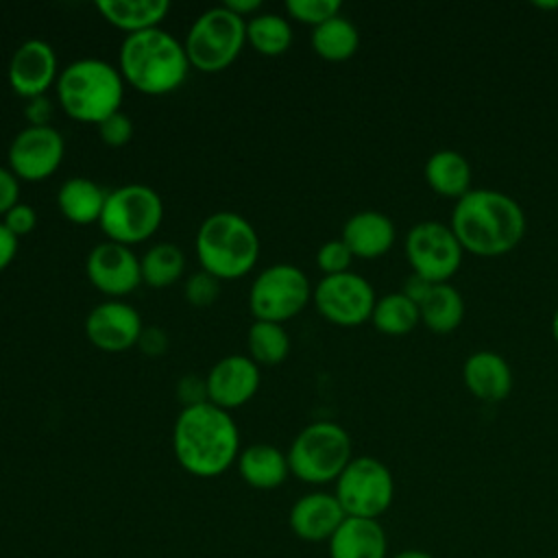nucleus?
<instances>
[{"label":"nucleus","mask_w":558,"mask_h":558,"mask_svg":"<svg viewBox=\"0 0 558 558\" xmlns=\"http://www.w3.org/2000/svg\"><path fill=\"white\" fill-rule=\"evenodd\" d=\"M172 451L194 477H218L240 456V432L231 414L209 401L181 408L172 427Z\"/></svg>","instance_id":"obj_1"},{"label":"nucleus","mask_w":558,"mask_h":558,"mask_svg":"<svg viewBox=\"0 0 558 558\" xmlns=\"http://www.w3.org/2000/svg\"><path fill=\"white\" fill-rule=\"evenodd\" d=\"M312 48L325 61H347L360 48V31L357 26L342 15H336L320 26L312 28Z\"/></svg>","instance_id":"obj_27"},{"label":"nucleus","mask_w":558,"mask_h":558,"mask_svg":"<svg viewBox=\"0 0 558 558\" xmlns=\"http://www.w3.org/2000/svg\"><path fill=\"white\" fill-rule=\"evenodd\" d=\"M333 495L347 517L377 519L392 504L395 480L381 460L373 456H357L351 458L336 480Z\"/></svg>","instance_id":"obj_10"},{"label":"nucleus","mask_w":558,"mask_h":558,"mask_svg":"<svg viewBox=\"0 0 558 558\" xmlns=\"http://www.w3.org/2000/svg\"><path fill=\"white\" fill-rule=\"evenodd\" d=\"M423 174H425L429 190L445 198L460 201L466 192L473 190L471 187V177H473L471 163L462 153H458L453 148H440V150L432 153L425 161Z\"/></svg>","instance_id":"obj_23"},{"label":"nucleus","mask_w":558,"mask_h":558,"mask_svg":"<svg viewBox=\"0 0 558 558\" xmlns=\"http://www.w3.org/2000/svg\"><path fill=\"white\" fill-rule=\"evenodd\" d=\"M225 7L240 17H246V15L255 13L257 9H262V0H227Z\"/></svg>","instance_id":"obj_43"},{"label":"nucleus","mask_w":558,"mask_h":558,"mask_svg":"<svg viewBox=\"0 0 558 558\" xmlns=\"http://www.w3.org/2000/svg\"><path fill=\"white\" fill-rule=\"evenodd\" d=\"M449 227L462 251L499 257L521 244L527 220L523 207L506 192L477 187L456 201Z\"/></svg>","instance_id":"obj_2"},{"label":"nucleus","mask_w":558,"mask_h":558,"mask_svg":"<svg viewBox=\"0 0 558 558\" xmlns=\"http://www.w3.org/2000/svg\"><path fill=\"white\" fill-rule=\"evenodd\" d=\"M183 268H185V255L172 242L153 244L140 257L142 281L148 283L150 288H168L177 283L183 275Z\"/></svg>","instance_id":"obj_29"},{"label":"nucleus","mask_w":558,"mask_h":558,"mask_svg":"<svg viewBox=\"0 0 558 558\" xmlns=\"http://www.w3.org/2000/svg\"><path fill=\"white\" fill-rule=\"evenodd\" d=\"M432 288H434L432 281H427L425 277H421V275H416V272L410 270V275L405 277V281H403V286H401V292H403L412 303L421 305V303L425 301V296L429 294Z\"/></svg>","instance_id":"obj_41"},{"label":"nucleus","mask_w":558,"mask_h":558,"mask_svg":"<svg viewBox=\"0 0 558 558\" xmlns=\"http://www.w3.org/2000/svg\"><path fill=\"white\" fill-rule=\"evenodd\" d=\"M340 0H286V11L292 20L310 24L312 28L340 15Z\"/></svg>","instance_id":"obj_32"},{"label":"nucleus","mask_w":558,"mask_h":558,"mask_svg":"<svg viewBox=\"0 0 558 558\" xmlns=\"http://www.w3.org/2000/svg\"><path fill=\"white\" fill-rule=\"evenodd\" d=\"M549 329H551V338H554V340H556V344H558V307H556V310H554V314H551Z\"/></svg>","instance_id":"obj_45"},{"label":"nucleus","mask_w":558,"mask_h":558,"mask_svg":"<svg viewBox=\"0 0 558 558\" xmlns=\"http://www.w3.org/2000/svg\"><path fill=\"white\" fill-rule=\"evenodd\" d=\"M405 257L412 272L432 283H447L462 264V246L449 225L421 220L405 233Z\"/></svg>","instance_id":"obj_11"},{"label":"nucleus","mask_w":558,"mask_h":558,"mask_svg":"<svg viewBox=\"0 0 558 558\" xmlns=\"http://www.w3.org/2000/svg\"><path fill=\"white\" fill-rule=\"evenodd\" d=\"M340 240L349 246L353 257L375 259L392 248L397 229L384 211L360 209L344 220Z\"/></svg>","instance_id":"obj_20"},{"label":"nucleus","mask_w":558,"mask_h":558,"mask_svg":"<svg viewBox=\"0 0 558 558\" xmlns=\"http://www.w3.org/2000/svg\"><path fill=\"white\" fill-rule=\"evenodd\" d=\"M7 78L13 92L26 100L46 96L48 87H52L59 78L54 48L39 37L22 41L9 59Z\"/></svg>","instance_id":"obj_16"},{"label":"nucleus","mask_w":558,"mask_h":558,"mask_svg":"<svg viewBox=\"0 0 558 558\" xmlns=\"http://www.w3.org/2000/svg\"><path fill=\"white\" fill-rule=\"evenodd\" d=\"M388 541L377 519L347 517L329 538V558H386Z\"/></svg>","instance_id":"obj_21"},{"label":"nucleus","mask_w":558,"mask_h":558,"mask_svg":"<svg viewBox=\"0 0 558 558\" xmlns=\"http://www.w3.org/2000/svg\"><path fill=\"white\" fill-rule=\"evenodd\" d=\"M52 113H54V107L48 96L28 98L24 105V118L28 126H48L52 120Z\"/></svg>","instance_id":"obj_38"},{"label":"nucleus","mask_w":558,"mask_h":558,"mask_svg":"<svg viewBox=\"0 0 558 558\" xmlns=\"http://www.w3.org/2000/svg\"><path fill=\"white\" fill-rule=\"evenodd\" d=\"M89 283L107 296L131 294L142 283L140 257L126 244L105 240L96 244L85 259Z\"/></svg>","instance_id":"obj_14"},{"label":"nucleus","mask_w":558,"mask_h":558,"mask_svg":"<svg viewBox=\"0 0 558 558\" xmlns=\"http://www.w3.org/2000/svg\"><path fill=\"white\" fill-rule=\"evenodd\" d=\"M318 314L340 327H355L371 320L375 307V290L360 272L347 270L340 275H325L312 292Z\"/></svg>","instance_id":"obj_12"},{"label":"nucleus","mask_w":558,"mask_h":558,"mask_svg":"<svg viewBox=\"0 0 558 558\" xmlns=\"http://www.w3.org/2000/svg\"><path fill=\"white\" fill-rule=\"evenodd\" d=\"M512 368L504 355L480 349L466 355L462 364L464 388L484 403H499L512 392Z\"/></svg>","instance_id":"obj_19"},{"label":"nucleus","mask_w":558,"mask_h":558,"mask_svg":"<svg viewBox=\"0 0 558 558\" xmlns=\"http://www.w3.org/2000/svg\"><path fill=\"white\" fill-rule=\"evenodd\" d=\"M65 155L63 135L52 126H24L9 146V170L22 181H44L57 172Z\"/></svg>","instance_id":"obj_13"},{"label":"nucleus","mask_w":558,"mask_h":558,"mask_svg":"<svg viewBox=\"0 0 558 558\" xmlns=\"http://www.w3.org/2000/svg\"><path fill=\"white\" fill-rule=\"evenodd\" d=\"M15 203H20V179L4 166H0V216H4Z\"/></svg>","instance_id":"obj_39"},{"label":"nucleus","mask_w":558,"mask_h":558,"mask_svg":"<svg viewBox=\"0 0 558 558\" xmlns=\"http://www.w3.org/2000/svg\"><path fill=\"white\" fill-rule=\"evenodd\" d=\"M371 323L384 336H408L421 323V312L401 290L388 292L375 301Z\"/></svg>","instance_id":"obj_28"},{"label":"nucleus","mask_w":558,"mask_h":558,"mask_svg":"<svg viewBox=\"0 0 558 558\" xmlns=\"http://www.w3.org/2000/svg\"><path fill=\"white\" fill-rule=\"evenodd\" d=\"M246 41L264 57H279L292 46V26L279 13H259L246 22Z\"/></svg>","instance_id":"obj_30"},{"label":"nucleus","mask_w":558,"mask_h":558,"mask_svg":"<svg viewBox=\"0 0 558 558\" xmlns=\"http://www.w3.org/2000/svg\"><path fill=\"white\" fill-rule=\"evenodd\" d=\"M177 395H179L183 408L207 401V386H205V379H201V377H196V375H185V377H181L179 384H177Z\"/></svg>","instance_id":"obj_37"},{"label":"nucleus","mask_w":558,"mask_h":558,"mask_svg":"<svg viewBox=\"0 0 558 558\" xmlns=\"http://www.w3.org/2000/svg\"><path fill=\"white\" fill-rule=\"evenodd\" d=\"M248 357L259 366H275L286 360L290 351V338L283 325L268 320H253L246 333Z\"/></svg>","instance_id":"obj_31"},{"label":"nucleus","mask_w":558,"mask_h":558,"mask_svg":"<svg viewBox=\"0 0 558 558\" xmlns=\"http://www.w3.org/2000/svg\"><path fill=\"white\" fill-rule=\"evenodd\" d=\"M161 220V196L150 185L126 183L107 192L98 225L107 240L131 246L148 240L159 229Z\"/></svg>","instance_id":"obj_8"},{"label":"nucleus","mask_w":558,"mask_h":558,"mask_svg":"<svg viewBox=\"0 0 558 558\" xmlns=\"http://www.w3.org/2000/svg\"><path fill=\"white\" fill-rule=\"evenodd\" d=\"M183 294H185L187 303H192L196 307H207L220 294V279H216L207 270H198L187 277V281L183 286Z\"/></svg>","instance_id":"obj_34"},{"label":"nucleus","mask_w":558,"mask_h":558,"mask_svg":"<svg viewBox=\"0 0 558 558\" xmlns=\"http://www.w3.org/2000/svg\"><path fill=\"white\" fill-rule=\"evenodd\" d=\"M96 9L116 28L126 35L157 28L170 11L168 0H98Z\"/></svg>","instance_id":"obj_25"},{"label":"nucleus","mask_w":558,"mask_h":558,"mask_svg":"<svg viewBox=\"0 0 558 558\" xmlns=\"http://www.w3.org/2000/svg\"><path fill=\"white\" fill-rule=\"evenodd\" d=\"M240 477L257 490H272L281 486L290 473L288 456L268 442H255L238 456Z\"/></svg>","instance_id":"obj_22"},{"label":"nucleus","mask_w":558,"mask_h":558,"mask_svg":"<svg viewBox=\"0 0 558 558\" xmlns=\"http://www.w3.org/2000/svg\"><path fill=\"white\" fill-rule=\"evenodd\" d=\"M246 44V20L225 4L203 11L190 26L183 48L192 68L220 72L229 68Z\"/></svg>","instance_id":"obj_7"},{"label":"nucleus","mask_w":558,"mask_h":558,"mask_svg":"<svg viewBox=\"0 0 558 558\" xmlns=\"http://www.w3.org/2000/svg\"><path fill=\"white\" fill-rule=\"evenodd\" d=\"M61 109L76 122L100 124L120 111L124 98V78L118 68L105 59L85 57L68 63L54 83Z\"/></svg>","instance_id":"obj_4"},{"label":"nucleus","mask_w":558,"mask_h":558,"mask_svg":"<svg viewBox=\"0 0 558 558\" xmlns=\"http://www.w3.org/2000/svg\"><path fill=\"white\" fill-rule=\"evenodd\" d=\"M190 68L183 44L161 26L126 35L118 52L122 78L148 96H163L181 87Z\"/></svg>","instance_id":"obj_3"},{"label":"nucleus","mask_w":558,"mask_h":558,"mask_svg":"<svg viewBox=\"0 0 558 558\" xmlns=\"http://www.w3.org/2000/svg\"><path fill=\"white\" fill-rule=\"evenodd\" d=\"M259 381V366L248 355H225L205 377L207 401L229 412L248 403L255 397Z\"/></svg>","instance_id":"obj_17"},{"label":"nucleus","mask_w":558,"mask_h":558,"mask_svg":"<svg viewBox=\"0 0 558 558\" xmlns=\"http://www.w3.org/2000/svg\"><path fill=\"white\" fill-rule=\"evenodd\" d=\"M351 262H353V253L340 238L323 242L316 251V266L323 270V277L347 272L351 268Z\"/></svg>","instance_id":"obj_33"},{"label":"nucleus","mask_w":558,"mask_h":558,"mask_svg":"<svg viewBox=\"0 0 558 558\" xmlns=\"http://www.w3.org/2000/svg\"><path fill=\"white\" fill-rule=\"evenodd\" d=\"M395 558H432V556L421 549H405V551H399Z\"/></svg>","instance_id":"obj_44"},{"label":"nucleus","mask_w":558,"mask_h":558,"mask_svg":"<svg viewBox=\"0 0 558 558\" xmlns=\"http://www.w3.org/2000/svg\"><path fill=\"white\" fill-rule=\"evenodd\" d=\"M421 323L438 336L451 333L460 327L464 318V299L456 286L434 283L425 301L418 305Z\"/></svg>","instance_id":"obj_26"},{"label":"nucleus","mask_w":558,"mask_h":558,"mask_svg":"<svg viewBox=\"0 0 558 558\" xmlns=\"http://www.w3.org/2000/svg\"><path fill=\"white\" fill-rule=\"evenodd\" d=\"M290 473L305 484L336 482L351 462V436L333 421L305 425L288 449Z\"/></svg>","instance_id":"obj_6"},{"label":"nucleus","mask_w":558,"mask_h":558,"mask_svg":"<svg viewBox=\"0 0 558 558\" xmlns=\"http://www.w3.org/2000/svg\"><path fill=\"white\" fill-rule=\"evenodd\" d=\"M17 240L2 222H0V270H4L13 259H15V253H17Z\"/></svg>","instance_id":"obj_42"},{"label":"nucleus","mask_w":558,"mask_h":558,"mask_svg":"<svg viewBox=\"0 0 558 558\" xmlns=\"http://www.w3.org/2000/svg\"><path fill=\"white\" fill-rule=\"evenodd\" d=\"M96 126H98L100 140L111 148H120V146L129 144V140L133 137V122L124 111L111 113Z\"/></svg>","instance_id":"obj_35"},{"label":"nucleus","mask_w":558,"mask_h":558,"mask_svg":"<svg viewBox=\"0 0 558 558\" xmlns=\"http://www.w3.org/2000/svg\"><path fill=\"white\" fill-rule=\"evenodd\" d=\"M536 9H558V2H534Z\"/></svg>","instance_id":"obj_46"},{"label":"nucleus","mask_w":558,"mask_h":558,"mask_svg":"<svg viewBox=\"0 0 558 558\" xmlns=\"http://www.w3.org/2000/svg\"><path fill=\"white\" fill-rule=\"evenodd\" d=\"M144 323L140 312L118 299L98 303L85 316L87 340L105 353H124L137 344Z\"/></svg>","instance_id":"obj_15"},{"label":"nucleus","mask_w":558,"mask_h":558,"mask_svg":"<svg viewBox=\"0 0 558 558\" xmlns=\"http://www.w3.org/2000/svg\"><path fill=\"white\" fill-rule=\"evenodd\" d=\"M196 257L216 279H238L246 275L259 257L255 227L240 214L222 209L209 214L196 231Z\"/></svg>","instance_id":"obj_5"},{"label":"nucleus","mask_w":558,"mask_h":558,"mask_svg":"<svg viewBox=\"0 0 558 558\" xmlns=\"http://www.w3.org/2000/svg\"><path fill=\"white\" fill-rule=\"evenodd\" d=\"M107 190L87 177H70L57 192L59 211L74 225H92L100 220Z\"/></svg>","instance_id":"obj_24"},{"label":"nucleus","mask_w":558,"mask_h":558,"mask_svg":"<svg viewBox=\"0 0 558 558\" xmlns=\"http://www.w3.org/2000/svg\"><path fill=\"white\" fill-rule=\"evenodd\" d=\"M137 344L142 347V351L146 355H161L168 349V338L159 327L150 325V327L142 329V336H140Z\"/></svg>","instance_id":"obj_40"},{"label":"nucleus","mask_w":558,"mask_h":558,"mask_svg":"<svg viewBox=\"0 0 558 558\" xmlns=\"http://www.w3.org/2000/svg\"><path fill=\"white\" fill-rule=\"evenodd\" d=\"M314 288L307 275L288 262L264 268L251 283L248 307L255 320L283 325L305 310L312 301Z\"/></svg>","instance_id":"obj_9"},{"label":"nucleus","mask_w":558,"mask_h":558,"mask_svg":"<svg viewBox=\"0 0 558 558\" xmlns=\"http://www.w3.org/2000/svg\"><path fill=\"white\" fill-rule=\"evenodd\" d=\"M344 519L347 514L336 495L323 490H314L299 497L288 514L292 532L307 543L329 541Z\"/></svg>","instance_id":"obj_18"},{"label":"nucleus","mask_w":558,"mask_h":558,"mask_svg":"<svg viewBox=\"0 0 558 558\" xmlns=\"http://www.w3.org/2000/svg\"><path fill=\"white\" fill-rule=\"evenodd\" d=\"M2 225L15 235H26L37 227V211L28 205V203H15L4 216H2Z\"/></svg>","instance_id":"obj_36"}]
</instances>
